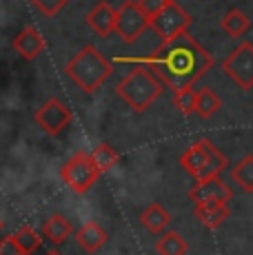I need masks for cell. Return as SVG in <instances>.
Instances as JSON below:
<instances>
[{
  "label": "cell",
  "mask_w": 253,
  "mask_h": 255,
  "mask_svg": "<svg viewBox=\"0 0 253 255\" xmlns=\"http://www.w3.org/2000/svg\"><path fill=\"white\" fill-rule=\"evenodd\" d=\"M149 62L164 85H169L173 91L193 87L213 67L211 53L191 33L164 40L162 47L149 58Z\"/></svg>",
  "instance_id": "obj_1"
},
{
  "label": "cell",
  "mask_w": 253,
  "mask_h": 255,
  "mask_svg": "<svg viewBox=\"0 0 253 255\" xmlns=\"http://www.w3.org/2000/svg\"><path fill=\"white\" fill-rule=\"evenodd\" d=\"M67 76L85 93H96L114 73V65L94 45H85L67 62Z\"/></svg>",
  "instance_id": "obj_2"
},
{
  "label": "cell",
  "mask_w": 253,
  "mask_h": 255,
  "mask_svg": "<svg viewBox=\"0 0 253 255\" xmlns=\"http://www.w3.org/2000/svg\"><path fill=\"white\" fill-rule=\"evenodd\" d=\"M164 82L160 76H155L144 67H135L120 80V85L116 87L120 100H125L135 114H142L149 107L162 96Z\"/></svg>",
  "instance_id": "obj_3"
},
{
  "label": "cell",
  "mask_w": 253,
  "mask_h": 255,
  "mask_svg": "<svg viewBox=\"0 0 253 255\" xmlns=\"http://www.w3.org/2000/svg\"><path fill=\"white\" fill-rule=\"evenodd\" d=\"M180 166L193 175L196 180L216 178L227 169V155L213 144L211 140L202 138L193 142L182 155H180Z\"/></svg>",
  "instance_id": "obj_4"
},
{
  "label": "cell",
  "mask_w": 253,
  "mask_h": 255,
  "mask_svg": "<svg viewBox=\"0 0 253 255\" xmlns=\"http://www.w3.org/2000/svg\"><path fill=\"white\" fill-rule=\"evenodd\" d=\"M62 182L69 186L74 193H87L91 186L96 184V180L100 178V169L94 162L91 153H76L60 171Z\"/></svg>",
  "instance_id": "obj_5"
},
{
  "label": "cell",
  "mask_w": 253,
  "mask_h": 255,
  "mask_svg": "<svg viewBox=\"0 0 253 255\" xmlns=\"http://www.w3.org/2000/svg\"><path fill=\"white\" fill-rule=\"evenodd\" d=\"M222 71L236 82L238 89H253V45L240 42L231 53L222 60Z\"/></svg>",
  "instance_id": "obj_6"
},
{
  "label": "cell",
  "mask_w": 253,
  "mask_h": 255,
  "mask_svg": "<svg viewBox=\"0 0 253 255\" xmlns=\"http://www.w3.org/2000/svg\"><path fill=\"white\" fill-rule=\"evenodd\" d=\"M151 27V18L142 11L138 2L133 0H125L118 9V18H116V31L125 42H135L147 29Z\"/></svg>",
  "instance_id": "obj_7"
},
{
  "label": "cell",
  "mask_w": 253,
  "mask_h": 255,
  "mask_svg": "<svg viewBox=\"0 0 253 255\" xmlns=\"http://www.w3.org/2000/svg\"><path fill=\"white\" fill-rule=\"evenodd\" d=\"M189 24H191V16H189L178 2L171 0V2L151 20V29L162 38V40H173V38L187 33Z\"/></svg>",
  "instance_id": "obj_8"
},
{
  "label": "cell",
  "mask_w": 253,
  "mask_h": 255,
  "mask_svg": "<svg viewBox=\"0 0 253 255\" xmlns=\"http://www.w3.org/2000/svg\"><path fill=\"white\" fill-rule=\"evenodd\" d=\"M36 122L45 133L49 135H60L67 127L71 125V111L67 109V105L58 98H49L40 109L36 111Z\"/></svg>",
  "instance_id": "obj_9"
},
{
  "label": "cell",
  "mask_w": 253,
  "mask_h": 255,
  "mask_svg": "<svg viewBox=\"0 0 253 255\" xmlns=\"http://www.w3.org/2000/svg\"><path fill=\"white\" fill-rule=\"evenodd\" d=\"M189 198L193 204L202 202H229L233 198V191L227 182H222L220 175L207 180H198V184L189 191Z\"/></svg>",
  "instance_id": "obj_10"
},
{
  "label": "cell",
  "mask_w": 253,
  "mask_h": 255,
  "mask_svg": "<svg viewBox=\"0 0 253 255\" xmlns=\"http://www.w3.org/2000/svg\"><path fill=\"white\" fill-rule=\"evenodd\" d=\"M116 18H118V9H114L109 2H98L87 13V24H89L98 36L105 38L116 31Z\"/></svg>",
  "instance_id": "obj_11"
},
{
  "label": "cell",
  "mask_w": 253,
  "mask_h": 255,
  "mask_svg": "<svg viewBox=\"0 0 253 255\" xmlns=\"http://www.w3.org/2000/svg\"><path fill=\"white\" fill-rule=\"evenodd\" d=\"M107 238H109V235H107V231L102 229V224L96 222V220H89V222H85L76 231L78 247H80L82 251H87V253L100 251V249L107 244Z\"/></svg>",
  "instance_id": "obj_12"
},
{
  "label": "cell",
  "mask_w": 253,
  "mask_h": 255,
  "mask_svg": "<svg viewBox=\"0 0 253 255\" xmlns=\"http://www.w3.org/2000/svg\"><path fill=\"white\" fill-rule=\"evenodd\" d=\"M13 49H16L25 60H36V58L45 51V40H42V36L38 33V29L25 27L13 38Z\"/></svg>",
  "instance_id": "obj_13"
},
{
  "label": "cell",
  "mask_w": 253,
  "mask_h": 255,
  "mask_svg": "<svg viewBox=\"0 0 253 255\" xmlns=\"http://www.w3.org/2000/svg\"><path fill=\"white\" fill-rule=\"evenodd\" d=\"M193 213H196V218L207 229H218L229 218L231 211H229L227 202H202V204H196Z\"/></svg>",
  "instance_id": "obj_14"
},
{
  "label": "cell",
  "mask_w": 253,
  "mask_h": 255,
  "mask_svg": "<svg viewBox=\"0 0 253 255\" xmlns=\"http://www.w3.org/2000/svg\"><path fill=\"white\" fill-rule=\"evenodd\" d=\"M220 27L229 38H242L251 29V20L242 9H229L225 16H222Z\"/></svg>",
  "instance_id": "obj_15"
},
{
  "label": "cell",
  "mask_w": 253,
  "mask_h": 255,
  "mask_svg": "<svg viewBox=\"0 0 253 255\" xmlns=\"http://www.w3.org/2000/svg\"><path fill=\"white\" fill-rule=\"evenodd\" d=\"M71 222L67 218H62L60 213H53L45 224H42V233L47 240H51L53 244H62L71 235Z\"/></svg>",
  "instance_id": "obj_16"
},
{
  "label": "cell",
  "mask_w": 253,
  "mask_h": 255,
  "mask_svg": "<svg viewBox=\"0 0 253 255\" xmlns=\"http://www.w3.org/2000/svg\"><path fill=\"white\" fill-rule=\"evenodd\" d=\"M140 222H142V227L147 229L149 233L158 235L169 227V213L164 211V207H160V204H151V207H147L142 211Z\"/></svg>",
  "instance_id": "obj_17"
},
{
  "label": "cell",
  "mask_w": 253,
  "mask_h": 255,
  "mask_svg": "<svg viewBox=\"0 0 253 255\" xmlns=\"http://www.w3.org/2000/svg\"><path fill=\"white\" fill-rule=\"evenodd\" d=\"M231 178L245 193H253V155H245L240 162L233 166Z\"/></svg>",
  "instance_id": "obj_18"
},
{
  "label": "cell",
  "mask_w": 253,
  "mask_h": 255,
  "mask_svg": "<svg viewBox=\"0 0 253 255\" xmlns=\"http://www.w3.org/2000/svg\"><path fill=\"white\" fill-rule=\"evenodd\" d=\"M222 107V100L216 96L211 89H200L198 91V102H196V114L200 118H211L218 114V109Z\"/></svg>",
  "instance_id": "obj_19"
},
{
  "label": "cell",
  "mask_w": 253,
  "mask_h": 255,
  "mask_svg": "<svg viewBox=\"0 0 253 255\" xmlns=\"http://www.w3.org/2000/svg\"><path fill=\"white\" fill-rule=\"evenodd\" d=\"M155 247H158L160 255H184L187 253V242H184L176 231H167L158 240Z\"/></svg>",
  "instance_id": "obj_20"
},
{
  "label": "cell",
  "mask_w": 253,
  "mask_h": 255,
  "mask_svg": "<svg viewBox=\"0 0 253 255\" xmlns=\"http://www.w3.org/2000/svg\"><path fill=\"white\" fill-rule=\"evenodd\" d=\"M91 158L98 164L100 173H107V171L114 169L116 162H118V153H116V151L111 149V144H107V142H102V144H98L91 151Z\"/></svg>",
  "instance_id": "obj_21"
},
{
  "label": "cell",
  "mask_w": 253,
  "mask_h": 255,
  "mask_svg": "<svg viewBox=\"0 0 253 255\" xmlns=\"http://www.w3.org/2000/svg\"><path fill=\"white\" fill-rule=\"evenodd\" d=\"M13 240H16V244L20 247L22 255H31L38 247H40V235H38L36 229H31V227L18 229V231L13 233Z\"/></svg>",
  "instance_id": "obj_22"
},
{
  "label": "cell",
  "mask_w": 253,
  "mask_h": 255,
  "mask_svg": "<svg viewBox=\"0 0 253 255\" xmlns=\"http://www.w3.org/2000/svg\"><path fill=\"white\" fill-rule=\"evenodd\" d=\"M196 102H198V91H193V87H184V89L173 91V105L184 116L196 114Z\"/></svg>",
  "instance_id": "obj_23"
},
{
  "label": "cell",
  "mask_w": 253,
  "mask_h": 255,
  "mask_svg": "<svg viewBox=\"0 0 253 255\" xmlns=\"http://www.w3.org/2000/svg\"><path fill=\"white\" fill-rule=\"evenodd\" d=\"M69 2V0H31V4L38 9V11L42 13V16L47 18H53L60 13V9L65 7V4Z\"/></svg>",
  "instance_id": "obj_24"
},
{
  "label": "cell",
  "mask_w": 253,
  "mask_h": 255,
  "mask_svg": "<svg viewBox=\"0 0 253 255\" xmlns=\"http://www.w3.org/2000/svg\"><path fill=\"white\" fill-rule=\"evenodd\" d=\"M169 2H171V0H138V4L142 7V11L147 13L151 20H153L155 16H158L160 11H162L164 7H167Z\"/></svg>",
  "instance_id": "obj_25"
},
{
  "label": "cell",
  "mask_w": 253,
  "mask_h": 255,
  "mask_svg": "<svg viewBox=\"0 0 253 255\" xmlns=\"http://www.w3.org/2000/svg\"><path fill=\"white\" fill-rule=\"evenodd\" d=\"M0 255H22L20 247L13 240V235H7V238L0 240Z\"/></svg>",
  "instance_id": "obj_26"
},
{
  "label": "cell",
  "mask_w": 253,
  "mask_h": 255,
  "mask_svg": "<svg viewBox=\"0 0 253 255\" xmlns=\"http://www.w3.org/2000/svg\"><path fill=\"white\" fill-rule=\"evenodd\" d=\"M47 255H60V253H56V251H49V253H47Z\"/></svg>",
  "instance_id": "obj_27"
},
{
  "label": "cell",
  "mask_w": 253,
  "mask_h": 255,
  "mask_svg": "<svg viewBox=\"0 0 253 255\" xmlns=\"http://www.w3.org/2000/svg\"><path fill=\"white\" fill-rule=\"evenodd\" d=\"M0 231H2V220H0Z\"/></svg>",
  "instance_id": "obj_28"
}]
</instances>
